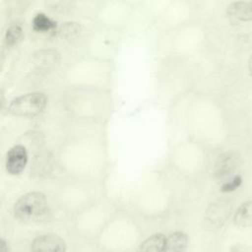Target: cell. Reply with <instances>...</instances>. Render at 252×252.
I'll return each mask as SVG.
<instances>
[{
	"instance_id": "6da1fadb",
	"label": "cell",
	"mask_w": 252,
	"mask_h": 252,
	"mask_svg": "<svg viewBox=\"0 0 252 252\" xmlns=\"http://www.w3.org/2000/svg\"><path fill=\"white\" fill-rule=\"evenodd\" d=\"M48 212L46 197L40 192H29L18 199L14 206L15 218L25 223L41 220Z\"/></svg>"
},
{
	"instance_id": "52a82bcc",
	"label": "cell",
	"mask_w": 252,
	"mask_h": 252,
	"mask_svg": "<svg viewBox=\"0 0 252 252\" xmlns=\"http://www.w3.org/2000/svg\"><path fill=\"white\" fill-rule=\"evenodd\" d=\"M227 14L240 21H252V1H236L227 6Z\"/></svg>"
},
{
	"instance_id": "9c48e42d",
	"label": "cell",
	"mask_w": 252,
	"mask_h": 252,
	"mask_svg": "<svg viewBox=\"0 0 252 252\" xmlns=\"http://www.w3.org/2000/svg\"><path fill=\"white\" fill-rule=\"evenodd\" d=\"M188 244V236L183 231H175L166 238L163 252H184Z\"/></svg>"
},
{
	"instance_id": "4fadbf2b",
	"label": "cell",
	"mask_w": 252,
	"mask_h": 252,
	"mask_svg": "<svg viewBox=\"0 0 252 252\" xmlns=\"http://www.w3.org/2000/svg\"><path fill=\"white\" fill-rule=\"evenodd\" d=\"M22 35H23L22 28L19 25H13L6 32L5 42L8 46H13L20 41Z\"/></svg>"
},
{
	"instance_id": "8fae6325",
	"label": "cell",
	"mask_w": 252,
	"mask_h": 252,
	"mask_svg": "<svg viewBox=\"0 0 252 252\" xmlns=\"http://www.w3.org/2000/svg\"><path fill=\"white\" fill-rule=\"evenodd\" d=\"M58 62V54L51 50H42L34 55V63L39 68L54 67Z\"/></svg>"
},
{
	"instance_id": "3957f363",
	"label": "cell",
	"mask_w": 252,
	"mask_h": 252,
	"mask_svg": "<svg viewBox=\"0 0 252 252\" xmlns=\"http://www.w3.org/2000/svg\"><path fill=\"white\" fill-rule=\"evenodd\" d=\"M232 211V204L227 199L214 201L208 207L204 217V227L207 230L215 231L221 227L229 218Z\"/></svg>"
},
{
	"instance_id": "5b68a950",
	"label": "cell",
	"mask_w": 252,
	"mask_h": 252,
	"mask_svg": "<svg viewBox=\"0 0 252 252\" xmlns=\"http://www.w3.org/2000/svg\"><path fill=\"white\" fill-rule=\"evenodd\" d=\"M65 241L58 235L48 233L35 237L31 244L32 252H65Z\"/></svg>"
},
{
	"instance_id": "2e32d148",
	"label": "cell",
	"mask_w": 252,
	"mask_h": 252,
	"mask_svg": "<svg viewBox=\"0 0 252 252\" xmlns=\"http://www.w3.org/2000/svg\"><path fill=\"white\" fill-rule=\"evenodd\" d=\"M248 70H249L250 74L252 75V55L250 56V58H249V61H248Z\"/></svg>"
},
{
	"instance_id": "5bb4252c",
	"label": "cell",
	"mask_w": 252,
	"mask_h": 252,
	"mask_svg": "<svg viewBox=\"0 0 252 252\" xmlns=\"http://www.w3.org/2000/svg\"><path fill=\"white\" fill-rule=\"evenodd\" d=\"M241 176L237 175L235 177H233L230 181L224 183L221 188H220V191L221 192H231V191H234L235 189H237L240 184H241Z\"/></svg>"
},
{
	"instance_id": "7a4b0ae2",
	"label": "cell",
	"mask_w": 252,
	"mask_h": 252,
	"mask_svg": "<svg viewBox=\"0 0 252 252\" xmlns=\"http://www.w3.org/2000/svg\"><path fill=\"white\" fill-rule=\"evenodd\" d=\"M47 97L43 93H31L13 99L9 105V112L16 116L32 117L45 108Z\"/></svg>"
},
{
	"instance_id": "9a60e30c",
	"label": "cell",
	"mask_w": 252,
	"mask_h": 252,
	"mask_svg": "<svg viewBox=\"0 0 252 252\" xmlns=\"http://www.w3.org/2000/svg\"><path fill=\"white\" fill-rule=\"evenodd\" d=\"M0 252H8V245L4 239H1L0 243Z\"/></svg>"
},
{
	"instance_id": "277c9868",
	"label": "cell",
	"mask_w": 252,
	"mask_h": 252,
	"mask_svg": "<svg viewBox=\"0 0 252 252\" xmlns=\"http://www.w3.org/2000/svg\"><path fill=\"white\" fill-rule=\"evenodd\" d=\"M241 160L240 155L235 151H227L220 154L214 164L213 174L217 179L222 178L234 171Z\"/></svg>"
},
{
	"instance_id": "8992f818",
	"label": "cell",
	"mask_w": 252,
	"mask_h": 252,
	"mask_svg": "<svg viewBox=\"0 0 252 252\" xmlns=\"http://www.w3.org/2000/svg\"><path fill=\"white\" fill-rule=\"evenodd\" d=\"M28 161V154L24 146L16 145L9 150L6 156V168L11 174L21 173Z\"/></svg>"
},
{
	"instance_id": "30bf717a",
	"label": "cell",
	"mask_w": 252,
	"mask_h": 252,
	"mask_svg": "<svg viewBox=\"0 0 252 252\" xmlns=\"http://www.w3.org/2000/svg\"><path fill=\"white\" fill-rule=\"evenodd\" d=\"M233 222L238 227H248L252 225V200L244 202L236 210Z\"/></svg>"
},
{
	"instance_id": "7c38bea8",
	"label": "cell",
	"mask_w": 252,
	"mask_h": 252,
	"mask_svg": "<svg viewBox=\"0 0 252 252\" xmlns=\"http://www.w3.org/2000/svg\"><path fill=\"white\" fill-rule=\"evenodd\" d=\"M55 27H56V23L42 13L37 14L33 18L32 29L36 32H49L55 29Z\"/></svg>"
},
{
	"instance_id": "ba28073f",
	"label": "cell",
	"mask_w": 252,
	"mask_h": 252,
	"mask_svg": "<svg viewBox=\"0 0 252 252\" xmlns=\"http://www.w3.org/2000/svg\"><path fill=\"white\" fill-rule=\"evenodd\" d=\"M166 237L162 233L154 234L145 239L139 246L138 252H163Z\"/></svg>"
}]
</instances>
